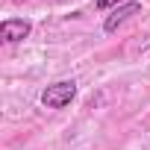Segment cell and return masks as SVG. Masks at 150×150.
<instances>
[{
    "label": "cell",
    "instance_id": "6da1fadb",
    "mask_svg": "<svg viewBox=\"0 0 150 150\" xmlns=\"http://www.w3.org/2000/svg\"><path fill=\"white\" fill-rule=\"evenodd\" d=\"M74 97H77V83L62 80V83L47 86V91L41 94V103H44L47 109H62V106H68Z\"/></svg>",
    "mask_w": 150,
    "mask_h": 150
},
{
    "label": "cell",
    "instance_id": "7a4b0ae2",
    "mask_svg": "<svg viewBox=\"0 0 150 150\" xmlns=\"http://www.w3.org/2000/svg\"><path fill=\"white\" fill-rule=\"evenodd\" d=\"M0 35H3V41H21L30 35V24L27 21H3L0 24Z\"/></svg>",
    "mask_w": 150,
    "mask_h": 150
},
{
    "label": "cell",
    "instance_id": "3957f363",
    "mask_svg": "<svg viewBox=\"0 0 150 150\" xmlns=\"http://www.w3.org/2000/svg\"><path fill=\"white\" fill-rule=\"evenodd\" d=\"M135 12H141V6H138V3H127V6L115 9V15H109V18H106L103 30H106V33H115V30H118V27H121V24L129 18V15H135Z\"/></svg>",
    "mask_w": 150,
    "mask_h": 150
},
{
    "label": "cell",
    "instance_id": "277c9868",
    "mask_svg": "<svg viewBox=\"0 0 150 150\" xmlns=\"http://www.w3.org/2000/svg\"><path fill=\"white\" fill-rule=\"evenodd\" d=\"M115 3H121V0H97V9H109V6H115Z\"/></svg>",
    "mask_w": 150,
    "mask_h": 150
}]
</instances>
